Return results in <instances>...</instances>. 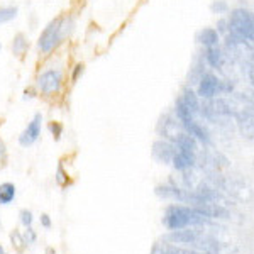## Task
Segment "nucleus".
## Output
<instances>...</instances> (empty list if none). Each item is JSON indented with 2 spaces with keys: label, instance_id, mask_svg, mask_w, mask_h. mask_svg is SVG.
I'll use <instances>...</instances> for the list:
<instances>
[{
  "label": "nucleus",
  "instance_id": "f257e3e1",
  "mask_svg": "<svg viewBox=\"0 0 254 254\" xmlns=\"http://www.w3.org/2000/svg\"><path fill=\"white\" fill-rule=\"evenodd\" d=\"M76 15L75 14H61L53 17L36 39V51L41 58H51L60 51L76 31Z\"/></svg>",
  "mask_w": 254,
  "mask_h": 254
},
{
  "label": "nucleus",
  "instance_id": "f03ea898",
  "mask_svg": "<svg viewBox=\"0 0 254 254\" xmlns=\"http://www.w3.org/2000/svg\"><path fill=\"white\" fill-rule=\"evenodd\" d=\"M163 224L168 231H180V229L195 227V225H210L212 219L191 205H168L163 215Z\"/></svg>",
  "mask_w": 254,
  "mask_h": 254
},
{
  "label": "nucleus",
  "instance_id": "7ed1b4c3",
  "mask_svg": "<svg viewBox=\"0 0 254 254\" xmlns=\"http://www.w3.org/2000/svg\"><path fill=\"white\" fill-rule=\"evenodd\" d=\"M66 69L63 64H49L38 69L34 76V87L38 88L39 97L58 98L66 90Z\"/></svg>",
  "mask_w": 254,
  "mask_h": 254
},
{
  "label": "nucleus",
  "instance_id": "20e7f679",
  "mask_svg": "<svg viewBox=\"0 0 254 254\" xmlns=\"http://www.w3.org/2000/svg\"><path fill=\"white\" fill-rule=\"evenodd\" d=\"M229 34L254 44V12L248 7H234L227 15Z\"/></svg>",
  "mask_w": 254,
  "mask_h": 254
},
{
  "label": "nucleus",
  "instance_id": "39448f33",
  "mask_svg": "<svg viewBox=\"0 0 254 254\" xmlns=\"http://www.w3.org/2000/svg\"><path fill=\"white\" fill-rule=\"evenodd\" d=\"M224 51L227 53L231 58H234L241 63L254 58V44L249 43V41H244L241 38H236L232 34L224 36Z\"/></svg>",
  "mask_w": 254,
  "mask_h": 254
},
{
  "label": "nucleus",
  "instance_id": "423d86ee",
  "mask_svg": "<svg viewBox=\"0 0 254 254\" xmlns=\"http://www.w3.org/2000/svg\"><path fill=\"white\" fill-rule=\"evenodd\" d=\"M195 92L202 100L220 97L222 95V76L215 75L214 71H205L198 83L195 85Z\"/></svg>",
  "mask_w": 254,
  "mask_h": 254
},
{
  "label": "nucleus",
  "instance_id": "0eeeda50",
  "mask_svg": "<svg viewBox=\"0 0 254 254\" xmlns=\"http://www.w3.org/2000/svg\"><path fill=\"white\" fill-rule=\"evenodd\" d=\"M43 122L44 116L41 112H36L31 121L27 122V126L22 129V132L19 134L17 142L20 147H31L39 141L41 134H43Z\"/></svg>",
  "mask_w": 254,
  "mask_h": 254
},
{
  "label": "nucleus",
  "instance_id": "6e6552de",
  "mask_svg": "<svg viewBox=\"0 0 254 254\" xmlns=\"http://www.w3.org/2000/svg\"><path fill=\"white\" fill-rule=\"evenodd\" d=\"M237 130L246 141H254V107L248 105L234 117Z\"/></svg>",
  "mask_w": 254,
  "mask_h": 254
},
{
  "label": "nucleus",
  "instance_id": "1a4fd4ad",
  "mask_svg": "<svg viewBox=\"0 0 254 254\" xmlns=\"http://www.w3.org/2000/svg\"><path fill=\"white\" fill-rule=\"evenodd\" d=\"M183 130L182 124L178 122V119L175 117V114H163L161 119H159L158 122V132H159V137L163 139H168V141L173 142L176 137H178V134Z\"/></svg>",
  "mask_w": 254,
  "mask_h": 254
},
{
  "label": "nucleus",
  "instance_id": "9d476101",
  "mask_svg": "<svg viewBox=\"0 0 254 254\" xmlns=\"http://www.w3.org/2000/svg\"><path fill=\"white\" fill-rule=\"evenodd\" d=\"M175 151H176V147L173 142L168 141V139L159 137L158 141L153 142L151 154H153V158L156 159L159 165H171L173 156H175Z\"/></svg>",
  "mask_w": 254,
  "mask_h": 254
},
{
  "label": "nucleus",
  "instance_id": "9b49d317",
  "mask_svg": "<svg viewBox=\"0 0 254 254\" xmlns=\"http://www.w3.org/2000/svg\"><path fill=\"white\" fill-rule=\"evenodd\" d=\"M180 98L183 100V104L190 109V112L193 114L195 117H200V110H202V98L196 95L195 88L190 87V85H183L182 92H180Z\"/></svg>",
  "mask_w": 254,
  "mask_h": 254
},
{
  "label": "nucleus",
  "instance_id": "f8f14e48",
  "mask_svg": "<svg viewBox=\"0 0 254 254\" xmlns=\"http://www.w3.org/2000/svg\"><path fill=\"white\" fill-rule=\"evenodd\" d=\"M29 48H31V39L26 32L19 31L14 34V38L10 41V51L12 55L15 56L17 60H24L29 53Z\"/></svg>",
  "mask_w": 254,
  "mask_h": 254
},
{
  "label": "nucleus",
  "instance_id": "ddd939ff",
  "mask_svg": "<svg viewBox=\"0 0 254 254\" xmlns=\"http://www.w3.org/2000/svg\"><path fill=\"white\" fill-rule=\"evenodd\" d=\"M202 55H203V60H205L207 66L215 69V71H219V69L224 66L225 60H227V53H225L220 46L203 49Z\"/></svg>",
  "mask_w": 254,
  "mask_h": 254
},
{
  "label": "nucleus",
  "instance_id": "4468645a",
  "mask_svg": "<svg viewBox=\"0 0 254 254\" xmlns=\"http://www.w3.org/2000/svg\"><path fill=\"white\" fill-rule=\"evenodd\" d=\"M195 41H196V44L202 46L203 49L215 48V46H220V34L217 32L215 27H202V29L195 34Z\"/></svg>",
  "mask_w": 254,
  "mask_h": 254
},
{
  "label": "nucleus",
  "instance_id": "2eb2a0df",
  "mask_svg": "<svg viewBox=\"0 0 254 254\" xmlns=\"http://www.w3.org/2000/svg\"><path fill=\"white\" fill-rule=\"evenodd\" d=\"M205 71H207V64H205V60H203V55L200 53V55L195 56L193 63H191V68H190V71H188V76H187V85H190V87H195Z\"/></svg>",
  "mask_w": 254,
  "mask_h": 254
},
{
  "label": "nucleus",
  "instance_id": "dca6fc26",
  "mask_svg": "<svg viewBox=\"0 0 254 254\" xmlns=\"http://www.w3.org/2000/svg\"><path fill=\"white\" fill-rule=\"evenodd\" d=\"M17 195V187L10 182L0 183V205H10Z\"/></svg>",
  "mask_w": 254,
  "mask_h": 254
},
{
  "label": "nucleus",
  "instance_id": "f3484780",
  "mask_svg": "<svg viewBox=\"0 0 254 254\" xmlns=\"http://www.w3.org/2000/svg\"><path fill=\"white\" fill-rule=\"evenodd\" d=\"M151 254H200L193 251V249H187V248H178V246H171V244H158L153 248Z\"/></svg>",
  "mask_w": 254,
  "mask_h": 254
},
{
  "label": "nucleus",
  "instance_id": "a211bd4d",
  "mask_svg": "<svg viewBox=\"0 0 254 254\" xmlns=\"http://www.w3.org/2000/svg\"><path fill=\"white\" fill-rule=\"evenodd\" d=\"M19 15V7L15 5H0V26L9 24Z\"/></svg>",
  "mask_w": 254,
  "mask_h": 254
},
{
  "label": "nucleus",
  "instance_id": "6ab92c4d",
  "mask_svg": "<svg viewBox=\"0 0 254 254\" xmlns=\"http://www.w3.org/2000/svg\"><path fill=\"white\" fill-rule=\"evenodd\" d=\"M85 69H87V64L83 61H76V63L71 64L69 68V83L71 85H76L78 81L81 80V76L85 75Z\"/></svg>",
  "mask_w": 254,
  "mask_h": 254
},
{
  "label": "nucleus",
  "instance_id": "aec40b11",
  "mask_svg": "<svg viewBox=\"0 0 254 254\" xmlns=\"http://www.w3.org/2000/svg\"><path fill=\"white\" fill-rule=\"evenodd\" d=\"M55 182H56V185L61 187V188L68 187L69 183H71L69 175H68V171H66V168H64L63 163H58V168H56V171H55Z\"/></svg>",
  "mask_w": 254,
  "mask_h": 254
},
{
  "label": "nucleus",
  "instance_id": "412c9836",
  "mask_svg": "<svg viewBox=\"0 0 254 254\" xmlns=\"http://www.w3.org/2000/svg\"><path fill=\"white\" fill-rule=\"evenodd\" d=\"M229 10H231V5H229L227 0H212V3H210L212 14L225 15V14H229Z\"/></svg>",
  "mask_w": 254,
  "mask_h": 254
},
{
  "label": "nucleus",
  "instance_id": "4be33fe9",
  "mask_svg": "<svg viewBox=\"0 0 254 254\" xmlns=\"http://www.w3.org/2000/svg\"><path fill=\"white\" fill-rule=\"evenodd\" d=\"M48 130H49V134H51V137L58 142L61 141V137H63V134H64V126L61 124L60 121H51L48 124Z\"/></svg>",
  "mask_w": 254,
  "mask_h": 254
},
{
  "label": "nucleus",
  "instance_id": "5701e85b",
  "mask_svg": "<svg viewBox=\"0 0 254 254\" xmlns=\"http://www.w3.org/2000/svg\"><path fill=\"white\" fill-rule=\"evenodd\" d=\"M243 73L246 75V78L251 83V87L254 88V58L244 61L243 63Z\"/></svg>",
  "mask_w": 254,
  "mask_h": 254
},
{
  "label": "nucleus",
  "instance_id": "b1692460",
  "mask_svg": "<svg viewBox=\"0 0 254 254\" xmlns=\"http://www.w3.org/2000/svg\"><path fill=\"white\" fill-rule=\"evenodd\" d=\"M10 239H12V246H14L15 249H17L19 253H22L24 249L27 248V244L24 243V237H22V234H20L19 231H14L10 234Z\"/></svg>",
  "mask_w": 254,
  "mask_h": 254
},
{
  "label": "nucleus",
  "instance_id": "393cba45",
  "mask_svg": "<svg viewBox=\"0 0 254 254\" xmlns=\"http://www.w3.org/2000/svg\"><path fill=\"white\" fill-rule=\"evenodd\" d=\"M19 220H20V224H22L24 227H32V222H34V215H32L31 210H27V208H22V210L19 212Z\"/></svg>",
  "mask_w": 254,
  "mask_h": 254
},
{
  "label": "nucleus",
  "instance_id": "a878e982",
  "mask_svg": "<svg viewBox=\"0 0 254 254\" xmlns=\"http://www.w3.org/2000/svg\"><path fill=\"white\" fill-rule=\"evenodd\" d=\"M9 163V151H7V144L2 137H0V171L7 166Z\"/></svg>",
  "mask_w": 254,
  "mask_h": 254
},
{
  "label": "nucleus",
  "instance_id": "bb28decb",
  "mask_svg": "<svg viewBox=\"0 0 254 254\" xmlns=\"http://www.w3.org/2000/svg\"><path fill=\"white\" fill-rule=\"evenodd\" d=\"M38 97H39V92H38V88L34 87V83L22 90V98H24V100H34V98H38Z\"/></svg>",
  "mask_w": 254,
  "mask_h": 254
},
{
  "label": "nucleus",
  "instance_id": "cd10ccee",
  "mask_svg": "<svg viewBox=\"0 0 254 254\" xmlns=\"http://www.w3.org/2000/svg\"><path fill=\"white\" fill-rule=\"evenodd\" d=\"M22 237H24V243L27 246L34 244L38 241V234H36V231L32 227H26V231L22 232Z\"/></svg>",
  "mask_w": 254,
  "mask_h": 254
},
{
  "label": "nucleus",
  "instance_id": "c85d7f7f",
  "mask_svg": "<svg viewBox=\"0 0 254 254\" xmlns=\"http://www.w3.org/2000/svg\"><path fill=\"white\" fill-rule=\"evenodd\" d=\"M215 29L219 32L220 36H227L229 34V22H227V17H220L219 20L215 22Z\"/></svg>",
  "mask_w": 254,
  "mask_h": 254
},
{
  "label": "nucleus",
  "instance_id": "c756f323",
  "mask_svg": "<svg viewBox=\"0 0 254 254\" xmlns=\"http://www.w3.org/2000/svg\"><path fill=\"white\" fill-rule=\"evenodd\" d=\"M239 95H241V98L246 102L248 105H253L254 107V88L251 87V88H248V90H244V92H239Z\"/></svg>",
  "mask_w": 254,
  "mask_h": 254
},
{
  "label": "nucleus",
  "instance_id": "7c9ffc66",
  "mask_svg": "<svg viewBox=\"0 0 254 254\" xmlns=\"http://www.w3.org/2000/svg\"><path fill=\"white\" fill-rule=\"evenodd\" d=\"M39 222H41V225H43L44 229H51V225H53V222H51V217H49L48 214H43V215H41Z\"/></svg>",
  "mask_w": 254,
  "mask_h": 254
},
{
  "label": "nucleus",
  "instance_id": "2f4dec72",
  "mask_svg": "<svg viewBox=\"0 0 254 254\" xmlns=\"http://www.w3.org/2000/svg\"><path fill=\"white\" fill-rule=\"evenodd\" d=\"M0 254H7V253H5V249H3V246H2V244H0Z\"/></svg>",
  "mask_w": 254,
  "mask_h": 254
},
{
  "label": "nucleus",
  "instance_id": "473e14b6",
  "mask_svg": "<svg viewBox=\"0 0 254 254\" xmlns=\"http://www.w3.org/2000/svg\"><path fill=\"white\" fill-rule=\"evenodd\" d=\"M2 48H3V44H2V41H0V51H2Z\"/></svg>",
  "mask_w": 254,
  "mask_h": 254
},
{
  "label": "nucleus",
  "instance_id": "72a5a7b5",
  "mask_svg": "<svg viewBox=\"0 0 254 254\" xmlns=\"http://www.w3.org/2000/svg\"><path fill=\"white\" fill-rule=\"evenodd\" d=\"M0 224H2V222H0Z\"/></svg>",
  "mask_w": 254,
  "mask_h": 254
}]
</instances>
